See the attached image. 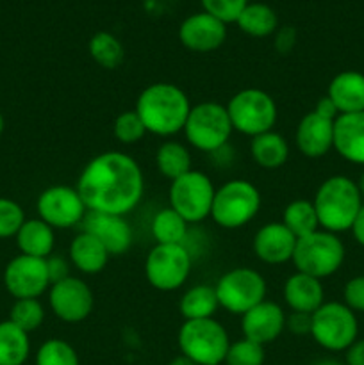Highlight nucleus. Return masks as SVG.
Wrapping results in <instances>:
<instances>
[{
  "label": "nucleus",
  "mask_w": 364,
  "mask_h": 365,
  "mask_svg": "<svg viewBox=\"0 0 364 365\" xmlns=\"http://www.w3.org/2000/svg\"><path fill=\"white\" fill-rule=\"evenodd\" d=\"M77 191L88 212L127 216L141 203L145 178L136 159L111 150L86 164L79 175Z\"/></svg>",
  "instance_id": "1"
},
{
  "label": "nucleus",
  "mask_w": 364,
  "mask_h": 365,
  "mask_svg": "<svg viewBox=\"0 0 364 365\" xmlns=\"http://www.w3.org/2000/svg\"><path fill=\"white\" fill-rule=\"evenodd\" d=\"M134 110L141 118L146 132L168 138L184 130L191 103L178 86L156 82L139 93Z\"/></svg>",
  "instance_id": "2"
},
{
  "label": "nucleus",
  "mask_w": 364,
  "mask_h": 365,
  "mask_svg": "<svg viewBox=\"0 0 364 365\" xmlns=\"http://www.w3.org/2000/svg\"><path fill=\"white\" fill-rule=\"evenodd\" d=\"M321 230L339 234L352 228L357 212L363 207L357 182L352 178L334 175L320 184L313 198Z\"/></svg>",
  "instance_id": "3"
},
{
  "label": "nucleus",
  "mask_w": 364,
  "mask_h": 365,
  "mask_svg": "<svg viewBox=\"0 0 364 365\" xmlns=\"http://www.w3.org/2000/svg\"><path fill=\"white\" fill-rule=\"evenodd\" d=\"M291 262L298 273L323 280L338 273L345 262V245L338 234L327 230H316L305 237L296 239Z\"/></svg>",
  "instance_id": "4"
},
{
  "label": "nucleus",
  "mask_w": 364,
  "mask_h": 365,
  "mask_svg": "<svg viewBox=\"0 0 364 365\" xmlns=\"http://www.w3.org/2000/svg\"><path fill=\"white\" fill-rule=\"evenodd\" d=\"M261 209V192L252 182L234 178L216 189L211 217L225 230H238L248 225Z\"/></svg>",
  "instance_id": "5"
},
{
  "label": "nucleus",
  "mask_w": 364,
  "mask_h": 365,
  "mask_svg": "<svg viewBox=\"0 0 364 365\" xmlns=\"http://www.w3.org/2000/svg\"><path fill=\"white\" fill-rule=\"evenodd\" d=\"M178 349L196 365H221L227 356L231 339L216 319L184 321L177 335Z\"/></svg>",
  "instance_id": "6"
},
{
  "label": "nucleus",
  "mask_w": 364,
  "mask_h": 365,
  "mask_svg": "<svg viewBox=\"0 0 364 365\" xmlns=\"http://www.w3.org/2000/svg\"><path fill=\"white\" fill-rule=\"evenodd\" d=\"M232 130L227 107L218 102H202L191 107L182 132L193 148L214 153L227 145Z\"/></svg>",
  "instance_id": "7"
},
{
  "label": "nucleus",
  "mask_w": 364,
  "mask_h": 365,
  "mask_svg": "<svg viewBox=\"0 0 364 365\" xmlns=\"http://www.w3.org/2000/svg\"><path fill=\"white\" fill-rule=\"evenodd\" d=\"M359 334V323L353 310L345 303L325 302L310 314V337L318 346L332 353L346 351Z\"/></svg>",
  "instance_id": "8"
},
{
  "label": "nucleus",
  "mask_w": 364,
  "mask_h": 365,
  "mask_svg": "<svg viewBox=\"0 0 364 365\" xmlns=\"http://www.w3.org/2000/svg\"><path fill=\"white\" fill-rule=\"evenodd\" d=\"M232 128L241 134L256 138L273 130L277 123V103L270 93L257 88H246L236 93L227 106Z\"/></svg>",
  "instance_id": "9"
},
{
  "label": "nucleus",
  "mask_w": 364,
  "mask_h": 365,
  "mask_svg": "<svg viewBox=\"0 0 364 365\" xmlns=\"http://www.w3.org/2000/svg\"><path fill=\"white\" fill-rule=\"evenodd\" d=\"M218 303L232 316H243L266 299L268 285L263 274L252 267H234L214 285Z\"/></svg>",
  "instance_id": "10"
},
{
  "label": "nucleus",
  "mask_w": 364,
  "mask_h": 365,
  "mask_svg": "<svg viewBox=\"0 0 364 365\" xmlns=\"http://www.w3.org/2000/svg\"><path fill=\"white\" fill-rule=\"evenodd\" d=\"M193 259L184 245H156L145 260L146 282L161 292L181 289L191 273Z\"/></svg>",
  "instance_id": "11"
},
{
  "label": "nucleus",
  "mask_w": 364,
  "mask_h": 365,
  "mask_svg": "<svg viewBox=\"0 0 364 365\" xmlns=\"http://www.w3.org/2000/svg\"><path fill=\"white\" fill-rule=\"evenodd\" d=\"M213 180L202 171L191 170L182 177L171 180L170 207L184 217L188 223H200L211 216V207L214 200Z\"/></svg>",
  "instance_id": "12"
},
{
  "label": "nucleus",
  "mask_w": 364,
  "mask_h": 365,
  "mask_svg": "<svg viewBox=\"0 0 364 365\" xmlns=\"http://www.w3.org/2000/svg\"><path fill=\"white\" fill-rule=\"evenodd\" d=\"M39 220L56 230H64L75 225L82 223L84 216L88 214L84 202L79 195L77 187H68V185H52L46 187L36 202Z\"/></svg>",
  "instance_id": "13"
},
{
  "label": "nucleus",
  "mask_w": 364,
  "mask_h": 365,
  "mask_svg": "<svg viewBox=\"0 0 364 365\" xmlns=\"http://www.w3.org/2000/svg\"><path fill=\"white\" fill-rule=\"evenodd\" d=\"M49 305L54 316L64 323H82L88 319L95 307V296L84 280L66 277L50 285Z\"/></svg>",
  "instance_id": "14"
},
{
  "label": "nucleus",
  "mask_w": 364,
  "mask_h": 365,
  "mask_svg": "<svg viewBox=\"0 0 364 365\" xmlns=\"http://www.w3.org/2000/svg\"><path fill=\"white\" fill-rule=\"evenodd\" d=\"M4 285L14 299L39 298L52 285L46 259L14 257L4 269Z\"/></svg>",
  "instance_id": "15"
},
{
  "label": "nucleus",
  "mask_w": 364,
  "mask_h": 365,
  "mask_svg": "<svg viewBox=\"0 0 364 365\" xmlns=\"http://www.w3.org/2000/svg\"><path fill=\"white\" fill-rule=\"evenodd\" d=\"M178 39L191 52H213L220 48L227 39V24L206 11L195 13L181 24Z\"/></svg>",
  "instance_id": "16"
},
{
  "label": "nucleus",
  "mask_w": 364,
  "mask_h": 365,
  "mask_svg": "<svg viewBox=\"0 0 364 365\" xmlns=\"http://www.w3.org/2000/svg\"><path fill=\"white\" fill-rule=\"evenodd\" d=\"M243 337L261 346L277 341L285 330V314L278 303L264 299L241 316Z\"/></svg>",
  "instance_id": "17"
},
{
  "label": "nucleus",
  "mask_w": 364,
  "mask_h": 365,
  "mask_svg": "<svg viewBox=\"0 0 364 365\" xmlns=\"http://www.w3.org/2000/svg\"><path fill=\"white\" fill-rule=\"evenodd\" d=\"M82 230L98 239L111 257L123 255L132 246V228L125 216L88 212L82 220Z\"/></svg>",
  "instance_id": "18"
},
{
  "label": "nucleus",
  "mask_w": 364,
  "mask_h": 365,
  "mask_svg": "<svg viewBox=\"0 0 364 365\" xmlns=\"http://www.w3.org/2000/svg\"><path fill=\"white\" fill-rule=\"evenodd\" d=\"M296 237L282 221L266 223L257 230L252 248L257 259L270 266L289 262L295 252Z\"/></svg>",
  "instance_id": "19"
},
{
  "label": "nucleus",
  "mask_w": 364,
  "mask_h": 365,
  "mask_svg": "<svg viewBox=\"0 0 364 365\" xmlns=\"http://www.w3.org/2000/svg\"><path fill=\"white\" fill-rule=\"evenodd\" d=\"M295 139L303 157L321 159L334 148V121L310 110L300 120Z\"/></svg>",
  "instance_id": "20"
},
{
  "label": "nucleus",
  "mask_w": 364,
  "mask_h": 365,
  "mask_svg": "<svg viewBox=\"0 0 364 365\" xmlns=\"http://www.w3.org/2000/svg\"><path fill=\"white\" fill-rule=\"evenodd\" d=\"M334 150L348 163L364 166V110L335 118Z\"/></svg>",
  "instance_id": "21"
},
{
  "label": "nucleus",
  "mask_w": 364,
  "mask_h": 365,
  "mask_svg": "<svg viewBox=\"0 0 364 365\" xmlns=\"http://www.w3.org/2000/svg\"><path fill=\"white\" fill-rule=\"evenodd\" d=\"M284 302L293 312H316L325 303V291L321 280L296 271L284 284Z\"/></svg>",
  "instance_id": "22"
},
{
  "label": "nucleus",
  "mask_w": 364,
  "mask_h": 365,
  "mask_svg": "<svg viewBox=\"0 0 364 365\" xmlns=\"http://www.w3.org/2000/svg\"><path fill=\"white\" fill-rule=\"evenodd\" d=\"M327 96L335 103L339 114L363 113L364 110V75L346 70L335 75L328 84Z\"/></svg>",
  "instance_id": "23"
},
{
  "label": "nucleus",
  "mask_w": 364,
  "mask_h": 365,
  "mask_svg": "<svg viewBox=\"0 0 364 365\" xmlns=\"http://www.w3.org/2000/svg\"><path fill=\"white\" fill-rule=\"evenodd\" d=\"M68 257H70V262L74 264V267H77L84 274L102 273L111 259L102 242L84 230L75 235L74 241L70 242Z\"/></svg>",
  "instance_id": "24"
},
{
  "label": "nucleus",
  "mask_w": 364,
  "mask_h": 365,
  "mask_svg": "<svg viewBox=\"0 0 364 365\" xmlns=\"http://www.w3.org/2000/svg\"><path fill=\"white\" fill-rule=\"evenodd\" d=\"M16 245L21 255L49 259L56 246V234L50 225L43 220H25L16 234Z\"/></svg>",
  "instance_id": "25"
},
{
  "label": "nucleus",
  "mask_w": 364,
  "mask_h": 365,
  "mask_svg": "<svg viewBox=\"0 0 364 365\" xmlns=\"http://www.w3.org/2000/svg\"><path fill=\"white\" fill-rule=\"evenodd\" d=\"M250 155L257 166L264 170H277L284 166L289 157V145L284 135L270 130L252 138L250 143Z\"/></svg>",
  "instance_id": "26"
},
{
  "label": "nucleus",
  "mask_w": 364,
  "mask_h": 365,
  "mask_svg": "<svg viewBox=\"0 0 364 365\" xmlns=\"http://www.w3.org/2000/svg\"><path fill=\"white\" fill-rule=\"evenodd\" d=\"M220 309L214 285L198 284L188 289L178 302V312L186 321L213 319L216 310Z\"/></svg>",
  "instance_id": "27"
},
{
  "label": "nucleus",
  "mask_w": 364,
  "mask_h": 365,
  "mask_svg": "<svg viewBox=\"0 0 364 365\" xmlns=\"http://www.w3.org/2000/svg\"><path fill=\"white\" fill-rule=\"evenodd\" d=\"M31 355L29 334L11 323H0V365H24Z\"/></svg>",
  "instance_id": "28"
},
{
  "label": "nucleus",
  "mask_w": 364,
  "mask_h": 365,
  "mask_svg": "<svg viewBox=\"0 0 364 365\" xmlns=\"http://www.w3.org/2000/svg\"><path fill=\"white\" fill-rule=\"evenodd\" d=\"M238 27L252 38H266L278 29V16L268 4L253 2L241 11L236 20Z\"/></svg>",
  "instance_id": "29"
},
{
  "label": "nucleus",
  "mask_w": 364,
  "mask_h": 365,
  "mask_svg": "<svg viewBox=\"0 0 364 365\" xmlns=\"http://www.w3.org/2000/svg\"><path fill=\"white\" fill-rule=\"evenodd\" d=\"M188 221L178 216L171 207H164L153 216L150 232L156 239V245H184L188 237Z\"/></svg>",
  "instance_id": "30"
},
{
  "label": "nucleus",
  "mask_w": 364,
  "mask_h": 365,
  "mask_svg": "<svg viewBox=\"0 0 364 365\" xmlns=\"http://www.w3.org/2000/svg\"><path fill=\"white\" fill-rule=\"evenodd\" d=\"M282 223L289 228V232L296 239L305 237V235L320 230V221H318L313 200L296 198L289 202L282 212Z\"/></svg>",
  "instance_id": "31"
},
{
  "label": "nucleus",
  "mask_w": 364,
  "mask_h": 365,
  "mask_svg": "<svg viewBox=\"0 0 364 365\" xmlns=\"http://www.w3.org/2000/svg\"><path fill=\"white\" fill-rule=\"evenodd\" d=\"M156 166L163 177L175 180L191 171V153L182 143L164 141L156 152Z\"/></svg>",
  "instance_id": "32"
},
{
  "label": "nucleus",
  "mask_w": 364,
  "mask_h": 365,
  "mask_svg": "<svg viewBox=\"0 0 364 365\" xmlns=\"http://www.w3.org/2000/svg\"><path fill=\"white\" fill-rule=\"evenodd\" d=\"M89 56L98 66L106 70H114L120 66L125 59V48L120 39L111 32H96L89 39Z\"/></svg>",
  "instance_id": "33"
},
{
  "label": "nucleus",
  "mask_w": 364,
  "mask_h": 365,
  "mask_svg": "<svg viewBox=\"0 0 364 365\" xmlns=\"http://www.w3.org/2000/svg\"><path fill=\"white\" fill-rule=\"evenodd\" d=\"M9 321L24 331L31 334V331L38 330L45 321V309L38 298L16 299L14 305L11 307Z\"/></svg>",
  "instance_id": "34"
},
{
  "label": "nucleus",
  "mask_w": 364,
  "mask_h": 365,
  "mask_svg": "<svg viewBox=\"0 0 364 365\" xmlns=\"http://www.w3.org/2000/svg\"><path fill=\"white\" fill-rule=\"evenodd\" d=\"M36 365H81L74 346L63 339H49L36 353Z\"/></svg>",
  "instance_id": "35"
},
{
  "label": "nucleus",
  "mask_w": 364,
  "mask_h": 365,
  "mask_svg": "<svg viewBox=\"0 0 364 365\" xmlns=\"http://www.w3.org/2000/svg\"><path fill=\"white\" fill-rule=\"evenodd\" d=\"M113 134L121 145H136V143H139L145 138L146 128L134 109L123 110L114 120Z\"/></svg>",
  "instance_id": "36"
},
{
  "label": "nucleus",
  "mask_w": 364,
  "mask_h": 365,
  "mask_svg": "<svg viewBox=\"0 0 364 365\" xmlns=\"http://www.w3.org/2000/svg\"><path fill=\"white\" fill-rule=\"evenodd\" d=\"M264 360H266L264 346L243 337L241 341L231 342L223 364L225 365H263Z\"/></svg>",
  "instance_id": "37"
},
{
  "label": "nucleus",
  "mask_w": 364,
  "mask_h": 365,
  "mask_svg": "<svg viewBox=\"0 0 364 365\" xmlns=\"http://www.w3.org/2000/svg\"><path fill=\"white\" fill-rule=\"evenodd\" d=\"M25 223L24 209L9 198H0V239L16 237Z\"/></svg>",
  "instance_id": "38"
},
{
  "label": "nucleus",
  "mask_w": 364,
  "mask_h": 365,
  "mask_svg": "<svg viewBox=\"0 0 364 365\" xmlns=\"http://www.w3.org/2000/svg\"><path fill=\"white\" fill-rule=\"evenodd\" d=\"M246 6H248V0H202L203 11L213 14L223 24H236Z\"/></svg>",
  "instance_id": "39"
},
{
  "label": "nucleus",
  "mask_w": 364,
  "mask_h": 365,
  "mask_svg": "<svg viewBox=\"0 0 364 365\" xmlns=\"http://www.w3.org/2000/svg\"><path fill=\"white\" fill-rule=\"evenodd\" d=\"M345 305L353 312H364V274L353 277L343 289Z\"/></svg>",
  "instance_id": "40"
},
{
  "label": "nucleus",
  "mask_w": 364,
  "mask_h": 365,
  "mask_svg": "<svg viewBox=\"0 0 364 365\" xmlns=\"http://www.w3.org/2000/svg\"><path fill=\"white\" fill-rule=\"evenodd\" d=\"M285 328L296 335L310 334V314L293 312L291 316L285 317Z\"/></svg>",
  "instance_id": "41"
},
{
  "label": "nucleus",
  "mask_w": 364,
  "mask_h": 365,
  "mask_svg": "<svg viewBox=\"0 0 364 365\" xmlns=\"http://www.w3.org/2000/svg\"><path fill=\"white\" fill-rule=\"evenodd\" d=\"M296 43V31L293 27H282L277 31L275 38V46L280 53H288Z\"/></svg>",
  "instance_id": "42"
},
{
  "label": "nucleus",
  "mask_w": 364,
  "mask_h": 365,
  "mask_svg": "<svg viewBox=\"0 0 364 365\" xmlns=\"http://www.w3.org/2000/svg\"><path fill=\"white\" fill-rule=\"evenodd\" d=\"M46 264H49V274L52 284L70 277V274H68V264L64 262L63 259H59V257H54V259L49 257V259H46Z\"/></svg>",
  "instance_id": "43"
},
{
  "label": "nucleus",
  "mask_w": 364,
  "mask_h": 365,
  "mask_svg": "<svg viewBox=\"0 0 364 365\" xmlns=\"http://www.w3.org/2000/svg\"><path fill=\"white\" fill-rule=\"evenodd\" d=\"M314 113L320 114L321 118H327V120H332V121H335V118L339 116L338 107H335V103L332 102L327 95L321 96V98L318 100L316 107H314Z\"/></svg>",
  "instance_id": "44"
},
{
  "label": "nucleus",
  "mask_w": 364,
  "mask_h": 365,
  "mask_svg": "<svg viewBox=\"0 0 364 365\" xmlns=\"http://www.w3.org/2000/svg\"><path fill=\"white\" fill-rule=\"evenodd\" d=\"M345 353V365H364V339H357Z\"/></svg>",
  "instance_id": "45"
},
{
  "label": "nucleus",
  "mask_w": 364,
  "mask_h": 365,
  "mask_svg": "<svg viewBox=\"0 0 364 365\" xmlns=\"http://www.w3.org/2000/svg\"><path fill=\"white\" fill-rule=\"evenodd\" d=\"M350 230H352L353 239H355L360 246H364V203H363V207H360L359 212H357V216H355V220H353V225Z\"/></svg>",
  "instance_id": "46"
},
{
  "label": "nucleus",
  "mask_w": 364,
  "mask_h": 365,
  "mask_svg": "<svg viewBox=\"0 0 364 365\" xmlns=\"http://www.w3.org/2000/svg\"><path fill=\"white\" fill-rule=\"evenodd\" d=\"M168 365H196V364L193 362L191 359H188V356H186V355H182V353H181V355H178V356H175V359L171 360V362L168 364Z\"/></svg>",
  "instance_id": "47"
},
{
  "label": "nucleus",
  "mask_w": 364,
  "mask_h": 365,
  "mask_svg": "<svg viewBox=\"0 0 364 365\" xmlns=\"http://www.w3.org/2000/svg\"><path fill=\"white\" fill-rule=\"evenodd\" d=\"M314 365H345L341 362H338V360H332V359H325V360H320V362H316Z\"/></svg>",
  "instance_id": "48"
},
{
  "label": "nucleus",
  "mask_w": 364,
  "mask_h": 365,
  "mask_svg": "<svg viewBox=\"0 0 364 365\" xmlns=\"http://www.w3.org/2000/svg\"><path fill=\"white\" fill-rule=\"evenodd\" d=\"M357 187H359V192H360V196H363V198H364V173L360 175L359 182H357Z\"/></svg>",
  "instance_id": "49"
},
{
  "label": "nucleus",
  "mask_w": 364,
  "mask_h": 365,
  "mask_svg": "<svg viewBox=\"0 0 364 365\" xmlns=\"http://www.w3.org/2000/svg\"><path fill=\"white\" fill-rule=\"evenodd\" d=\"M4 127H6V123H4V116H2V114H0V135H2Z\"/></svg>",
  "instance_id": "50"
}]
</instances>
